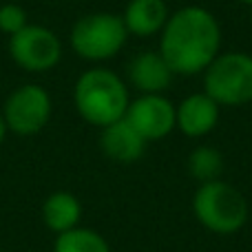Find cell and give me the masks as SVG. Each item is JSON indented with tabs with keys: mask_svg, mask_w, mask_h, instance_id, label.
<instances>
[{
	"mask_svg": "<svg viewBox=\"0 0 252 252\" xmlns=\"http://www.w3.org/2000/svg\"><path fill=\"white\" fill-rule=\"evenodd\" d=\"M157 51L175 75H199L221 53V25L204 7H182L166 20Z\"/></svg>",
	"mask_w": 252,
	"mask_h": 252,
	"instance_id": "obj_1",
	"label": "cell"
},
{
	"mask_svg": "<svg viewBox=\"0 0 252 252\" xmlns=\"http://www.w3.org/2000/svg\"><path fill=\"white\" fill-rule=\"evenodd\" d=\"M73 104L84 122L104 128L126 115L130 104L128 84L115 71L93 66L75 80Z\"/></svg>",
	"mask_w": 252,
	"mask_h": 252,
	"instance_id": "obj_2",
	"label": "cell"
},
{
	"mask_svg": "<svg viewBox=\"0 0 252 252\" xmlns=\"http://www.w3.org/2000/svg\"><path fill=\"white\" fill-rule=\"evenodd\" d=\"M192 215L213 235L230 237L248 223V201L244 192L223 179H213L197 186L192 195Z\"/></svg>",
	"mask_w": 252,
	"mask_h": 252,
	"instance_id": "obj_3",
	"label": "cell"
},
{
	"mask_svg": "<svg viewBox=\"0 0 252 252\" xmlns=\"http://www.w3.org/2000/svg\"><path fill=\"white\" fill-rule=\"evenodd\" d=\"M128 31L120 13L95 11L78 18L71 27L69 44L78 58L87 62H106L124 49Z\"/></svg>",
	"mask_w": 252,
	"mask_h": 252,
	"instance_id": "obj_4",
	"label": "cell"
},
{
	"mask_svg": "<svg viewBox=\"0 0 252 252\" xmlns=\"http://www.w3.org/2000/svg\"><path fill=\"white\" fill-rule=\"evenodd\" d=\"M204 93L219 106L252 102V56L246 51L219 53L204 71Z\"/></svg>",
	"mask_w": 252,
	"mask_h": 252,
	"instance_id": "obj_5",
	"label": "cell"
},
{
	"mask_svg": "<svg viewBox=\"0 0 252 252\" xmlns=\"http://www.w3.org/2000/svg\"><path fill=\"white\" fill-rule=\"evenodd\" d=\"M0 111L9 133L29 137L49 124L53 113V100L42 84L27 82L9 93Z\"/></svg>",
	"mask_w": 252,
	"mask_h": 252,
	"instance_id": "obj_6",
	"label": "cell"
},
{
	"mask_svg": "<svg viewBox=\"0 0 252 252\" xmlns=\"http://www.w3.org/2000/svg\"><path fill=\"white\" fill-rule=\"evenodd\" d=\"M9 56L29 73H44L62 60V40L42 25H27L9 38Z\"/></svg>",
	"mask_w": 252,
	"mask_h": 252,
	"instance_id": "obj_7",
	"label": "cell"
},
{
	"mask_svg": "<svg viewBox=\"0 0 252 252\" xmlns=\"http://www.w3.org/2000/svg\"><path fill=\"white\" fill-rule=\"evenodd\" d=\"M124 120L146 142L168 137L175 130V104L164 93H148L130 100Z\"/></svg>",
	"mask_w": 252,
	"mask_h": 252,
	"instance_id": "obj_8",
	"label": "cell"
},
{
	"mask_svg": "<svg viewBox=\"0 0 252 252\" xmlns=\"http://www.w3.org/2000/svg\"><path fill=\"white\" fill-rule=\"evenodd\" d=\"M219 118H221V106L204 91L192 93L175 104V128L190 139L210 135L217 128Z\"/></svg>",
	"mask_w": 252,
	"mask_h": 252,
	"instance_id": "obj_9",
	"label": "cell"
},
{
	"mask_svg": "<svg viewBox=\"0 0 252 252\" xmlns=\"http://www.w3.org/2000/svg\"><path fill=\"white\" fill-rule=\"evenodd\" d=\"M173 69L166 64L159 51H139L126 64V84H130L139 95L164 93L173 84Z\"/></svg>",
	"mask_w": 252,
	"mask_h": 252,
	"instance_id": "obj_10",
	"label": "cell"
},
{
	"mask_svg": "<svg viewBox=\"0 0 252 252\" xmlns=\"http://www.w3.org/2000/svg\"><path fill=\"white\" fill-rule=\"evenodd\" d=\"M146 144H148L146 139L124 118L104 126L100 133L102 153L111 161H118V164H135V161H139L144 157V153H146Z\"/></svg>",
	"mask_w": 252,
	"mask_h": 252,
	"instance_id": "obj_11",
	"label": "cell"
},
{
	"mask_svg": "<svg viewBox=\"0 0 252 252\" xmlns=\"http://www.w3.org/2000/svg\"><path fill=\"white\" fill-rule=\"evenodd\" d=\"M128 35L151 38L159 35L166 20L170 18L168 4L164 0H128L124 13H120Z\"/></svg>",
	"mask_w": 252,
	"mask_h": 252,
	"instance_id": "obj_12",
	"label": "cell"
},
{
	"mask_svg": "<svg viewBox=\"0 0 252 252\" xmlns=\"http://www.w3.org/2000/svg\"><path fill=\"white\" fill-rule=\"evenodd\" d=\"M82 219V204L69 190H56L42 204V223L53 235H62L80 226Z\"/></svg>",
	"mask_w": 252,
	"mask_h": 252,
	"instance_id": "obj_13",
	"label": "cell"
},
{
	"mask_svg": "<svg viewBox=\"0 0 252 252\" xmlns=\"http://www.w3.org/2000/svg\"><path fill=\"white\" fill-rule=\"evenodd\" d=\"M53 252H111V246L97 230L78 226L73 230L56 235Z\"/></svg>",
	"mask_w": 252,
	"mask_h": 252,
	"instance_id": "obj_14",
	"label": "cell"
},
{
	"mask_svg": "<svg viewBox=\"0 0 252 252\" xmlns=\"http://www.w3.org/2000/svg\"><path fill=\"white\" fill-rule=\"evenodd\" d=\"M188 173L192 179H197L199 184L204 182H213V179H221L223 173V155L213 146L199 144L190 151L188 155Z\"/></svg>",
	"mask_w": 252,
	"mask_h": 252,
	"instance_id": "obj_15",
	"label": "cell"
},
{
	"mask_svg": "<svg viewBox=\"0 0 252 252\" xmlns=\"http://www.w3.org/2000/svg\"><path fill=\"white\" fill-rule=\"evenodd\" d=\"M29 25V16H27L25 7L18 2H4L0 4V31L7 38L16 35L18 31H22Z\"/></svg>",
	"mask_w": 252,
	"mask_h": 252,
	"instance_id": "obj_16",
	"label": "cell"
},
{
	"mask_svg": "<svg viewBox=\"0 0 252 252\" xmlns=\"http://www.w3.org/2000/svg\"><path fill=\"white\" fill-rule=\"evenodd\" d=\"M7 124H4V118H2V111H0V144L4 142V137H7Z\"/></svg>",
	"mask_w": 252,
	"mask_h": 252,
	"instance_id": "obj_17",
	"label": "cell"
},
{
	"mask_svg": "<svg viewBox=\"0 0 252 252\" xmlns=\"http://www.w3.org/2000/svg\"><path fill=\"white\" fill-rule=\"evenodd\" d=\"M244 4H248V7H252V0H241Z\"/></svg>",
	"mask_w": 252,
	"mask_h": 252,
	"instance_id": "obj_18",
	"label": "cell"
},
{
	"mask_svg": "<svg viewBox=\"0 0 252 252\" xmlns=\"http://www.w3.org/2000/svg\"><path fill=\"white\" fill-rule=\"evenodd\" d=\"M250 22H252V7H250Z\"/></svg>",
	"mask_w": 252,
	"mask_h": 252,
	"instance_id": "obj_19",
	"label": "cell"
}]
</instances>
